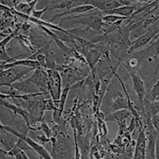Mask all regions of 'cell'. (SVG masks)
Masks as SVG:
<instances>
[{"label": "cell", "instance_id": "cell-1", "mask_svg": "<svg viewBox=\"0 0 159 159\" xmlns=\"http://www.w3.org/2000/svg\"><path fill=\"white\" fill-rule=\"evenodd\" d=\"M97 9L92 11V13L86 14L84 15H76L71 18H65L64 19L69 20L72 23H79L87 25L88 27L92 28V30L97 32H100L103 30V16L102 11L96 13Z\"/></svg>", "mask_w": 159, "mask_h": 159}, {"label": "cell", "instance_id": "cell-2", "mask_svg": "<svg viewBox=\"0 0 159 159\" xmlns=\"http://www.w3.org/2000/svg\"><path fill=\"white\" fill-rule=\"evenodd\" d=\"M34 70L35 69L33 68L25 67V66H17V67L1 70L0 84L2 87V86L10 87L11 84L20 80L25 75Z\"/></svg>", "mask_w": 159, "mask_h": 159}, {"label": "cell", "instance_id": "cell-3", "mask_svg": "<svg viewBox=\"0 0 159 159\" xmlns=\"http://www.w3.org/2000/svg\"><path fill=\"white\" fill-rule=\"evenodd\" d=\"M1 129H3L4 130L7 131L8 133H10V134L16 136L17 138L22 139V140L26 142L27 144L31 147L32 150L36 152L37 154H38L40 157H42V159H52V156L50 155V154H49L47 150L44 148L43 146L39 144V143H37V142H35L34 140L31 139V138L28 137L26 133L23 134V133H22V132H19L17 130H15V129L12 128L11 127L6 126V125H2V124H1Z\"/></svg>", "mask_w": 159, "mask_h": 159}, {"label": "cell", "instance_id": "cell-4", "mask_svg": "<svg viewBox=\"0 0 159 159\" xmlns=\"http://www.w3.org/2000/svg\"><path fill=\"white\" fill-rule=\"evenodd\" d=\"M70 4L73 5H92L96 9L103 13L110 10L119 7L122 5V1L119 0H69Z\"/></svg>", "mask_w": 159, "mask_h": 159}, {"label": "cell", "instance_id": "cell-5", "mask_svg": "<svg viewBox=\"0 0 159 159\" xmlns=\"http://www.w3.org/2000/svg\"><path fill=\"white\" fill-rule=\"evenodd\" d=\"M49 92L54 103L57 102L61 96V76L56 69H47Z\"/></svg>", "mask_w": 159, "mask_h": 159}, {"label": "cell", "instance_id": "cell-6", "mask_svg": "<svg viewBox=\"0 0 159 159\" xmlns=\"http://www.w3.org/2000/svg\"><path fill=\"white\" fill-rule=\"evenodd\" d=\"M159 32V26L157 25H152L151 27L148 30L146 33H144L143 35L134 40V42L130 43V46L128 48L127 53L134 52L140 48L144 47L145 45L148 44L149 42H151L153 38L158 34Z\"/></svg>", "mask_w": 159, "mask_h": 159}, {"label": "cell", "instance_id": "cell-7", "mask_svg": "<svg viewBox=\"0 0 159 159\" xmlns=\"http://www.w3.org/2000/svg\"><path fill=\"white\" fill-rule=\"evenodd\" d=\"M123 65L128 70L129 75L131 77L132 83H133V89H134V92L139 98V102L143 105L144 103L145 96H146V88H145L144 81L140 76V75L139 74V72L134 70V69H130L125 63H123Z\"/></svg>", "mask_w": 159, "mask_h": 159}, {"label": "cell", "instance_id": "cell-8", "mask_svg": "<svg viewBox=\"0 0 159 159\" xmlns=\"http://www.w3.org/2000/svg\"><path fill=\"white\" fill-rule=\"evenodd\" d=\"M10 88L18 91V92L23 94H37L41 93V90L38 88L34 82L33 81L32 78L30 76L29 78L22 80H18L10 86Z\"/></svg>", "mask_w": 159, "mask_h": 159}, {"label": "cell", "instance_id": "cell-9", "mask_svg": "<svg viewBox=\"0 0 159 159\" xmlns=\"http://www.w3.org/2000/svg\"><path fill=\"white\" fill-rule=\"evenodd\" d=\"M33 81L38 86L41 92L49 94V85H48V74L47 71H45L42 67L36 69L30 76Z\"/></svg>", "mask_w": 159, "mask_h": 159}, {"label": "cell", "instance_id": "cell-10", "mask_svg": "<svg viewBox=\"0 0 159 159\" xmlns=\"http://www.w3.org/2000/svg\"><path fill=\"white\" fill-rule=\"evenodd\" d=\"M96 8L92 5H79V6H75V7H72L68 8L66 11H63L61 13H59L57 15H54L51 19L49 20V22H53L56 20H59L60 18H61L62 17L65 16H69V15H73V14H85V13H89L90 11H94Z\"/></svg>", "mask_w": 159, "mask_h": 159}, {"label": "cell", "instance_id": "cell-11", "mask_svg": "<svg viewBox=\"0 0 159 159\" xmlns=\"http://www.w3.org/2000/svg\"><path fill=\"white\" fill-rule=\"evenodd\" d=\"M133 159H147V134L144 130L140 131L137 138Z\"/></svg>", "mask_w": 159, "mask_h": 159}, {"label": "cell", "instance_id": "cell-12", "mask_svg": "<svg viewBox=\"0 0 159 159\" xmlns=\"http://www.w3.org/2000/svg\"><path fill=\"white\" fill-rule=\"evenodd\" d=\"M70 89H71L70 84H66L65 89H64L63 91H62L61 96L60 99L57 102L54 103L55 109H54V112H53V119H54V121L58 122L60 120V119L61 118L62 113H63L64 108H65V103H66V100H67L68 95H69V92Z\"/></svg>", "mask_w": 159, "mask_h": 159}, {"label": "cell", "instance_id": "cell-13", "mask_svg": "<svg viewBox=\"0 0 159 159\" xmlns=\"http://www.w3.org/2000/svg\"><path fill=\"white\" fill-rule=\"evenodd\" d=\"M17 66H25V67L33 68L34 69L41 67V65L38 61L26 58V59L22 60H15L14 61L9 62V63L2 64V65H1V70H4V69H7L13 67H17Z\"/></svg>", "mask_w": 159, "mask_h": 159}, {"label": "cell", "instance_id": "cell-14", "mask_svg": "<svg viewBox=\"0 0 159 159\" xmlns=\"http://www.w3.org/2000/svg\"><path fill=\"white\" fill-rule=\"evenodd\" d=\"M134 10H135L134 6L128 5L127 4V5H123L121 7H119L106 11L103 14L104 15H119V16L129 18L134 13Z\"/></svg>", "mask_w": 159, "mask_h": 159}, {"label": "cell", "instance_id": "cell-15", "mask_svg": "<svg viewBox=\"0 0 159 159\" xmlns=\"http://www.w3.org/2000/svg\"><path fill=\"white\" fill-rule=\"evenodd\" d=\"M1 104L3 105L6 107H7L10 110L12 111L15 115H18V116H22L24 119V120L25 121V123H27V125H30V116L27 111L24 110L22 107H18L17 105L9 103L5 99H1Z\"/></svg>", "mask_w": 159, "mask_h": 159}, {"label": "cell", "instance_id": "cell-16", "mask_svg": "<svg viewBox=\"0 0 159 159\" xmlns=\"http://www.w3.org/2000/svg\"><path fill=\"white\" fill-rule=\"evenodd\" d=\"M131 116V112L128 109H123L115 111L113 113H109V116L106 117V121L114 122L116 121L118 123H122L125 119Z\"/></svg>", "mask_w": 159, "mask_h": 159}, {"label": "cell", "instance_id": "cell-17", "mask_svg": "<svg viewBox=\"0 0 159 159\" xmlns=\"http://www.w3.org/2000/svg\"><path fill=\"white\" fill-rule=\"evenodd\" d=\"M123 109H128V101L127 99H126L123 96H117L115 98L114 101L112 103L111 107L109 110V113H113L115 111H117L119 110H123Z\"/></svg>", "mask_w": 159, "mask_h": 159}, {"label": "cell", "instance_id": "cell-18", "mask_svg": "<svg viewBox=\"0 0 159 159\" xmlns=\"http://www.w3.org/2000/svg\"><path fill=\"white\" fill-rule=\"evenodd\" d=\"M4 151H5V150H4ZM6 154H7L8 156L14 157L15 159H30L29 157H27V155H26V154H25V152H24L23 150H21L16 144H15L9 151L6 152Z\"/></svg>", "mask_w": 159, "mask_h": 159}, {"label": "cell", "instance_id": "cell-19", "mask_svg": "<svg viewBox=\"0 0 159 159\" xmlns=\"http://www.w3.org/2000/svg\"><path fill=\"white\" fill-rule=\"evenodd\" d=\"M15 11H18V13H21L22 15L31 16L33 12L32 7H31L30 3L28 2H22L18 3V5L15 7Z\"/></svg>", "mask_w": 159, "mask_h": 159}, {"label": "cell", "instance_id": "cell-20", "mask_svg": "<svg viewBox=\"0 0 159 159\" xmlns=\"http://www.w3.org/2000/svg\"><path fill=\"white\" fill-rule=\"evenodd\" d=\"M127 18L126 17L119 16L116 15H104L103 16V22H105V23L110 24V25H116V22H119V24L123 22L125 19Z\"/></svg>", "mask_w": 159, "mask_h": 159}, {"label": "cell", "instance_id": "cell-21", "mask_svg": "<svg viewBox=\"0 0 159 159\" xmlns=\"http://www.w3.org/2000/svg\"><path fill=\"white\" fill-rule=\"evenodd\" d=\"M150 101L155 102L159 100V79L153 86L150 92Z\"/></svg>", "mask_w": 159, "mask_h": 159}, {"label": "cell", "instance_id": "cell-22", "mask_svg": "<svg viewBox=\"0 0 159 159\" xmlns=\"http://www.w3.org/2000/svg\"><path fill=\"white\" fill-rule=\"evenodd\" d=\"M74 134V143H75V159H81L82 156L80 154V150L79 148V143H78L77 136H76V133L74 130L73 132Z\"/></svg>", "mask_w": 159, "mask_h": 159}, {"label": "cell", "instance_id": "cell-23", "mask_svg": "<svg viewBox=\"0 0 159 159\" xmlns=\"http://www.w3.org/2000/svg\"><path fill=\"white\" fill-rule=\"evenodd\" d=\"M15 144H16L17 146L21 149V150H23V151L24 150H32V149H31V147L27 144V143L24 141V140H22V139H19V138H18L17 143H15Z\"/></svg>", "mask_w": 159, "mask_h": 159}, {"label": "cell", "instance_id": "cell-24", "mask_svg": "<svg viewBox=\"0 0 159 159\" xmlns=\"http://www.w3.org/2000/svg\"><path fill=\"white\" fill-rule=\"evenodd\" d=\"M47 9H49V7H45V8H43V9L42 10H34V11L32 12L31 16L37 18V19H42V15H43V14L45 11H47Z\"/></svg>", "mask_w": 159, "mask_h": 159}, {"label": "cell", "instance_id": "cell-25", "mask_svg": "<svg viewBox=\"0 0 159 159\" xmlns=\"http://www.w3.org/2000/svg\"><path fill=\"white\" fill-rule=\"evenodd\" d=\"M16 34L17 32H14L12 33V34H8L3 40L1 41V46H4V47H5L6 45H7V44L10 41H11L13 38H15V37L16 36Z\"/></svg>", "mask_w": 159, "mask_h": 159}, {"label": "cell", "instance_id": "cell-26", "mask_svg": "<svg viewBox=\"0 0 159 159\" xmlns=\"http://www.w3.org/2000/svg\"><path fill=\"white\" fill-rule=\"evenodd\" d=\"M152 123L154 125V128L159 133V113L152 117Z\"/></svg>", "mask_w": 159, "mask_h": 159}, {"label": "cell", "instance_id": "cell-27", "mask_svg": "<svg viewBox=\"0 0 159 159\" xmlns=\"http://www.w3.org/2000/svg\"><path fill=\"white\" fill-rule=\"evenodd\" d=\"M41 128H42V130L45 132L46 135L49 136V134H50V133H51V130H50V129L48 127V126L46 125V123H42V124L41 125Z\"/></svg>", "mask_w": 159, "mask_h": 159}, {"label": "cell", "instance_id": "cell-28", "mask_svg": "<svg viewBox=\"0 0 159 159\" xmlns=\"http://www.w3.org/2000/svg\"><path fill=\"white\" fill-rule=\"evenodd\" d=\"M154 67H155V71H154V75H157V71L159 70V55L157 57H156L155 61H154Z\"/></svg>", "mask_w": 159, "mask_h": 159}, {"label": "cell", "instance_id": "cell-29", "mask_svg": "<svg viewBox=\"0 0 159 159\" xmlns=\"http://www.w3.org/2000/svg\"><path fill=\"white\" fill-rule=\"evenodd\" d=\"M155 159H159V135L157 139V142H156Z\"/></svg>", "mask_w": 159, "mask_h": 159}, {"label": "cell", "instance_id": "cell-30", "mask_svg": "<svg viewBox=\"0 0 159 159\" xmlns=\"http://www.w3.org/2000/svg\"><path fill=\"white\" fill-rule=\"evenodd\" d=\"M11 3L14 5V3H13V0H1V4L5 6L7 5V7H11Z\"/></svg>", "mask_w": 159, "mask_h": 159}, {"label": "cell", "instance_id": "cell-31", "mask_svg": "<svg viewBox=\"0 0 159 159\" xmlns=\"http://www.w3.org/2000/svg\"><path fill=\"white\" fill-rule=\"evenodd\" d=\"M23 1H25L26 2V0H13V3H14V6H17L18 3H20V2H23Z\"/></svg>", "mask_w": 159, "mask_h": 159}, {"label": "cell", "instance_id": "cell-32", "mask_svg": "<svg viewBox=\"0 0 159 159\" xmlns=\"http://www.w3.org/2000/svg\"><path fill=\"white\" fill-rule=\"evenodd\" d=\"M136 1L139 2H141V3H146V2H150V0H136Z\"/></svg>", "mask_w": 159, "mask_h": 159}]
</instances>
